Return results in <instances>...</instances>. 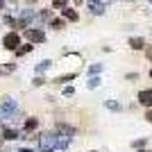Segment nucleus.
Here are the masks:
<instances>
[{
    "instance_id": "obj_1",
    "label": "nucleus",
    "mask_w": 152,
    "mask_h": 152,
    "mask_svg": "<svg viewBox=\"0 0 152 152\" xmlns=\"http://www.w3.org/2000/svg\"><path fill=\"white\" fill-rule=\"evenodd\" d=\"M16 111H18V102L14 98H5L0 102V118H14Z\"/></svg>"
},
{
    "instance_id": "obj_15",
    "label": "nucleus",
    "mask_w": 152,
    "mask_h": 152,
    "mask_svg": "<svg viewBox=\"0 0 152 152\" xmlns=\"http://www.w3.org/2000/svg\"><path fill=\"white\" fill-rule=\"evenodd\" d=\"M86 86H89V89H95V86H100V77H91L89 75V82H86Z\"/></svg>"
},
{
    "instance_id": "obj_9",
    "label": "nucleus",
    "mask_w": 152,
    "mask_h": 152,
    "mask_svg": "<svg viewBox=\"0 0 152 152\" xmlns=\"http://www.w3.org/2000/svg\"><path fill=\"white\" fill-rule=\"evenodd\" d=\"M37 125H39V118H27L25 121V125H23V132H34V129H37Z\"/></svg>"
},
{
    "instance_id": "obj_13",
    "label": "nucleus",
    "mask_w": 152,
    "mask_h": 152,
    "mask_svg": "<svg viewBox=\"0 0 152 152\" xmlns=\"http://www.w3.org/2000/svg\"><path fill=\"white\" fill-rule=\"evenodd\" d=\"M50 66H52L50 59H43V61H39V64H37V75H39V73H43V70H48Z\"/></svg>"
},
{
    "instance_id": "obj_23",
    "label": "nucleus",
    "mask_w": 152,
    "mask_h": 152,
    "mask_svg": "<svg viewBox=\"0 0 152 152\" xmlns=\"http://www.w3.org/2000/svg\"><path fill=\"white\" fill-rule=\"evenodd\" d=\"M75 93V89H73V86H66V89H64V95H73Z\"/></svg>"
},
{
    "instance_id": "obj_4",
    "label": "nucleus",
    "mask_w": 152,
    "mask_h": 152,
    "mask_svg": "<svg viewBox=\"0 0 152 152\" xmlns=\"http://www.w3.org/2000/svg\"><path fill=\"white\" fill-rule=\"evenodd\" d=\"M25 37L30 39V43H43V41H45V32L39 30V27H37V30H34V27H30V30L25 32Z\"/></svg>"
},
{
    "instance_id": "obj_6",
    "label": "nucleus",
    "mask_w": 152,
    "mask_h": 152,
    "mask_svg": "<svg viewBox=\"0 0 152 152\" xmlns=\"http://www.w3.org/2000/svg\"><path fill=\"white\" fill-rule=\"evenodd\" d=\"M7 141H16V139H25V132H18V129H5L2 132Z\"/></svg>"
},
{
    "instance_id": "obj_8",
    "label": "nucleus",
    "mask_w": 152,
    "mask_h": 152,
    "mask_svg": "<svg viewBox=\"0 0 152 152\" xmlns=\"http://www.w3.org/2000/svg\"><path fill=\"white\" fill-rule=\"evenodd\" d=\"M129 48H132V50H143V48H145V39L132 37V39H129Z\"/></svg>"
},
{
    "instance_id": "obj_12",
    "label": "nucleus",
    "mask_w": 152,
    "mask_h": 152,
    "mask_svg": "<svg viewBox=\"0 0 152 152\" xmlns=\"http://www.w3.org/2000/svg\"><path fill=\"white\" fill-rule=\"evenodd\" d=\"M16 70V64H0V75H12Z\"/></svg>"
},
{
    "instance_id": "obj_14",
    "label": "nucleus",
    "mask_w": 152,
    "mask_h": 152,
    "mask_svg": "<svg viewBox=\"0 0 152 152\" xmlns=\"http://www.w3.org/2000/svg\"><path fill=\"white\" fill-rule=\"evenodd\" d=\"M77 77V73H66V75H61V77H57L55 82H59V84H64V82H70V80H75Z\"/></svg>"
},
{
    "instance_id": "obj_16",
    "label": "nucleus",
    "mask_w": 152,
    "mask_h": 152,
    "mask_svg": "<svg viewBox=\"0 0 152 152\" xmlns=\"http://www.w3.org/2000/svg\"><path fill=\"white\" fill-rule=\"evenodd\" d=\"M104 107L111 109V111H121V104H118V102H114V100H107V102H104Z\"/></svg>"
},
{
    "instance_id": "obj_2",
    "label": "nucleus",
    "mask_w": 152,
    "mask_h": 152,
    "mask_svg": "<svg viewBox=\"0 0 152 152\" xmlns=\"http://www.w3.org/2000/svg\"><path fill=\"white\" fill-rule=\"evenodd\" d=\"M39 150L41 152H52L55 150V134L52 132H43V134H39Z\"/></svg>"
},
{
    "instance_id": "obj_30",
    "label": "nucleus",
    "mask_w": 152,
    "mask_h": 152,
    "mask_svg": "<svg viewBox=\"0 0 152 152\" xmlns=\"http://www.w3.org/2000/svg\"><path fill=\"white\" fill-rule=\"evenodd\" d=\"M150 2H152V0H150Z\"/></svg>"
},
{
    "instance_id": "obj_27",
    "label": "nucleus",
    "mask_w": 152,
    "mask_h": 152,
    "mask_svg": "<svg viewBox=\"0 0 152 152\" xmlns=\"http://www.w3.org/2000/svg\"><path fill=\"white\" fill-rule=\"evenodd\" d=\"M139 152H150V150H143V148H139Z\"/></svg>"
},
{
    "instance_id": "obj_7",
    "label": "nucleus",
    "mask_w": 152,
    "mask_h": 152,
    "mask_svg": "<svg viewBox=\"0 0 152 152\" xmlns=\"http://www.w3.org/2000/svg\"><path fill=\"white\" fill-rule=\"evenodd\" d=\"M55 129H57L59 134H66V136H75V127L66 125V123H57V125H55Z\"/></svg>"
},
{
    "instance_id": "obj_21",
    "label": "nucleus",
    "mask_w": 152,
    "mask_h": 152,
    "mask_svg": "<svg viewBox=\"0 0 152 152\" xmlns=\"http://www.w3.org/2000/svg\"><path fill=\"white\" fill-rule=\"evenodd\" d=\"M145 143H148L145 139H139V141H134L132 145H134V148H143V145H145Z\"/></svg>"
},
{
    "instance_id": "obj_25",
    "label": "nucleus",
    "mask_w": 152,
    "mask_h": 152,
    "mask_svg": "<svg viewBox=\"0 0 152 152\" xmlns=\"http://www.w3.org/2000/svg\"><path fill=\"white\" fill-rule=\"evenodd\" d=\"M127 80H129V82H134V80H139V75H136V73H129V75H127Z\"/></svg>"
},
{
    "instance_id": "obj_5",
    "label": "nucleus",
    "mask_w": 152,
    "mask_h": 152,
    "mask_svg": "<svg viewBox=\"0 0 152 152\" xmlns=\"http://www.w3.org/2000/svg\"><path fill=\"white\" fill-rule=\"evenodd\" d=\"M139 102L143 104V107H152V89L139 91Z\"/></svg>"
},
{
    "instance_id": "obj_18",
    "label": "nucleus",
    "mask_w": 152,
    "mask_h": 152,
    "mask_svg": "<svg viewBox=\"0 0 152 152\" xmlns=\"http://www.w3.org/2000/svg\"><path fill=\"white\" fill-rule=\"evenodd\" d=\"M100 70H102V64H93V66L89 68V75H98Z\"/></svg>"
},
{
    "instance_id": "obj_19",
    "label": "nucleus",
    "mask_w": 152,
    "mask_h": 152,
    "mask_svg": "<svg viewBox=\"0 0 152 152\" xmlns=\"http://www.w3.org/2000/svg\"><path fill=\"white\" fill-rule=\"evenodd\" d=\"M52 7H57V9H64V7H66V0H52Z\"/></svg>"
},
{
    "instance_id": "obj_11",
    "label": "nucleus",
    "mask_w": 152,
    "mask_h": 152,
    "mask_svg": "<svg viewBox=\"0 0 152 152\" xmlns=\"http://www.w3.org/2000/svg\"><path fill=\"white\" fill-rule=\"evenodd\" d=\"M32 48H34L32 43H25V45H20V48H16L14 52H16V57H25L27 52H32Z\"/></svg>"
},
{
    "instance_id": "obj_22",
    "label": "nucleus",
    "mask_w": 152,
    "mask_h": 152,
    "mask_svg": "<svg viewBox=\"0 0 152 152\" xmlns=\"http://www.w3.org/2000/svg\"><path fill=\"white\" fill-rule=\"evenodd\" d=\"M145 57L152 61V45H145Z\"/></svg>"
},
{
    "instance_id": "obj_24",
    "label": "nucleus",
    "mask_w": 152,
    "mask_h": 152,
    "mask_svg": "<svg viewBox=\"0 0 152 152\" xmlns=\"http://www.w3.org/2000/svg\"><path fill=\"white\" fill-rule=\"evenodd\" d=\"M145 118H148V123H152V107L145 111Z\"/></svg>"
},
{
    "instance_id": "obj_20",
    "label": "nucleus",
    "mask_w": 152,
    "mask_h": 152,
    "mask_svg": "<svg viewBox=\"0 0 152 152\" xmlns=\"http://www.w3.org/2000/svg\"><path fill=\"white\" fill-rule=\"evenodd\" d=\"M32 84H34V86H43V84H45V80H43V77H41V75H37V77H34V82H32Z\"/></svg>"
},
{
    "instance_id": "obj_17",
    "label": "nucleus",
    "mask_w": 152,
    "mask_h": 152,
    "mask_svg": "<svg viewBox=\"0 0 152 152\" xmlns=\"http://www.w3.org/2000/svg\"><path fill=\"white\" fill-rule=\"evenodd\" d=\"M64 25H66V23H64L61 18H52V20H50V27H55V30H61Z\"/></svg>"
},
{
    "instance_id": "obj_10",
    "label": "nucleus",
    "mask_w": 152,
    "mask_h": 152,
    "mask_svg": "<svg viewBox=\"0 0 152 152\" xmlns=\"http://www.w3.org/2000/svg\"><path fill=\"white\" fill-rule=\"evenodd\" d=\"M61 12H64V18H66V20H77V18H80L77 12H75V9H70V7H64Z\"/></svg>"
},
{
    "instance_id": "obj_26",
    "label": "nucleus",
    "mask_w": 152,
    "mask_h": 152,
    "mask_svg": "<svg viewBox=\"0 0 152 152\" xmlns=\"http://www.w3.org/2000/svg\"><path fill=\"white\" fill-rule=\"evenodd\" d=\"M2 9H5V2H2V0H0V12H2Z\"/></svg>"
},
{
    "instance_id": "obj_28",
    "label": "nucleus",
    "mask_w": 152,
    "mask_h": 152,
    "mask_svg": "<svg viewBox=\"0 0 152 152\" xmlns=\"http://www.w3.org/2000/svg\"><path fill=\"white\" fill-rule=\"evenodd\" d=\"M18 152H32V150H18Z\"/></svg>"
},
{
    "instance_id": "obj_29",
    "label": "nucleus",
    "mask_w": 152,
    "mask_h": 152,
    "mask_svg": "<svg viewBox=\"0 0 152 152\" xmlns=\"http://www.w3.org/2000/svg\"><path fill=\"white\" fill-rule=\"evenodd\" d=\"M150 77H152V70H150Z\"/></svg>"
},
{
    "instance_id": "obj_3",
    "label": "nucleus",
    "mask_w": 152,
    "mask_h": 152,
    "mask_svg": "<svg viewBox=\"0 0 152 152\" xmlns=\"http://www.w3.org/2000/svg\"><path fill=\"white\" fill-rule=\"evenodd\" d=\"M2 45H5L7 50H16L20 45V37H18V32H7L5 37H2Z\"/></svg>"
}]
</instances>
